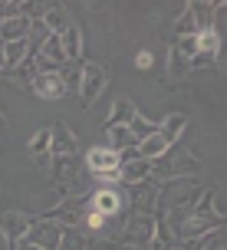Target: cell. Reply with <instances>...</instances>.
Returning a JSON list of instances; mask_svg holds the SVG:
<instances>
[{"instance_id":"obj_1","label":"cell","mask_w":227,"mask_h":250,"mask_svg":"<svg viewBox=\"0 0 227 250\" xmlns=\"http://www.w3.org/2000/svg\"><path fill=\"white\" fill-rule=\"evenodd\" d=\"M194 155H188V151H175L168 148L162 155V158H155L151 162V181L158 185H171V181H178V178H188L191 171H194Z\"/></svg>"},{"instance_id":"obj_2","label":"cell","mask_w":227,"mask_h":250,"mask_svg":"<svg viewBox=\"0 0 227 250\" xmlns=\"http://www.w3.org/2000/svg\"><path fill=\"white\" fill-rule=\"evenodd\" d=\"M109 89V69L102 62H83V76H79V102L83 109H89Z\"/></svg>"},{"instance_id":"obj_3","label":"cell","mask_w":227,"mask_h":250,"mask_svg":"<svg viewBox=\"0 0 227 250\" xmlns=\"http://www.w3.org/2000/svg\"><path fill=\"white\" fill-rule=\"evenodd\" d=\"M151 237H155V217L148 214H132L128 221H122V230H119V240L128 244V247H148Z\"/></svg>"},{"instance_id":"obj_4","label":"cell","mask_w":227,"mask_h":250,"mask_svg":"<svg viewBox=\"0 0 227 250\" xmlns=\"http://www.w3.org/2000/svg\"><path fill=\"white\" fill-rule=\"evenodd\" d=\"M86 168L99 178V181H105V185L119 181V155H115L112 148H105V145L86 151Z\"/></svg>"},{"instance_id":"obj_5","label":"cell","mask_w":227,"mask_h":250,"mask_svg":"<svg viewBox=\"0 0 227 250\" xmlns=\"http://www.w3.org/2000/svg\"><path fill=\"white\" fill-rule=\"evenodd\" d=\"M66 227L53 224V221H43V217H30V230H26V240L37 244L40 250H60V240H63Z\"/></svg>"},{"instance_id":"obj_6","label":"cell","mask_w":227,"mask_h":250,"mask_svg":"<svg viewBox=\"0 0 227 250\" xmlns=\"http://www.w3.org/2000/svg\"><path fill=\"white\" fill-rule=\"evenodd\" d=\"M83 217H86V201L83 198H63L56 208H50L43 214V221H53L60 227H79Z\"/></svg>"},{"instance_id":"obj_7","label":"cell","mask_w":227,"mask_h":250,"mask_svg":"<svg viewBox=\"0 0 227 250\" xmlns=\"http://www.w3.org/2000/svg\"><path fill=\"white\" fill-rule=\"evenodd\" d=\"M217 227H224V217H217V214H188V221L181 227L178 240L181 244H191V240H198L201 234H211Z\"/></svg>"},{"instance_id":"obj_8","label":"cell","mask_w":227,"mask_h":250,"mask_svg":"<svg viewBox=\"0 0 227 250\" xmlns=\"http://www.w3.org/2000/svg\"><path fill=\"white\" fill-rule=\"evenodd\" d=\"M89 208L92 211H99L102 217H119L122 208H125V198H122V191H115V188H99L92 201H89Z\"/></svg>"},{"instance_id":"obj_9","label":"cell","mask_w":227,"mask_h":250,"mask_svg":"<svg viewBox=\"0 0 227 250\" xmlns=\"http://www.w3.org/2000/svg\"><path fill=\"white\" fill-rule=\"evenodd\" d=\"M158 185L155 181H142V185L132 188V214H148V217H155V211H158Z\"/></svg>"},{"instance_id":"obj_10","label":"cell","mask_w":227,"mask_h":250,"mask_svg":"<svg viewBox=\"0 0 227 250\" xmlns=\"http://www.w3.org/2000/svg\"><path fill=\"white\" fill-rule=\"evenodd\" d=\"M60 155H76V135L66 122L50 125V158H60Z\"/></svg>"},{"instance_id":"obj_11","label":"cell","mask_w":227,"mask_h":250,"mask_svg":"<svg viewBox=\"0 0 227 250\" xmlns=\"http://www.w3.org/2000/svg\"><path fill=\"white\" fill-rule=\"evenodd\" d=\"M0 230H3V237H7V247L17 244V240L26 237V230H30V214L3 211V214H0Z\"/></svg>"},{"instance_id":"obj_12","label":"cell","mask_w":227,"mask_h":250,"mask_svg":"<svg viewBox=\"0 0 227 250\" xmlns=\"http://www.w3.org/2000/svg\"><path fill=\"white\" fill-rule=\"evenodd\" d=\"M30 92H37L40 99L56 102V99H63V96H66V86H63V79H60V73H37Z\"/></svg>"},{"instance_id":"obj_13","label":"cell","mask_w":227,"mask_h":250,"mask_svg":"<svg viewBox=\"0 0 227 250\" xmlns=\"http://www.w3.org/2000/svg\"><path fill=\"white\" fill-rule=\"evenodd\" d=\"M50 175H53V185L66 191V185H73L76 175H79V162H76V155H60V158H53V162H50Z\"/></svg>"},{"instance_id":"obj_14","label":"cell","mask_w":227,"mask_h":250,"mask_svg":"<svg viewBox=\"0 0 227 250\" xmlns=\"http://www.w3.org/2000/svg\"><path fill=\"white\" fill-rule=\"evenodd\" d=\"M151 178V162H145V158H132V162H122L119 165V181L128 188L142 185V181H148Z\"/></svg>"},{"instance_id":"obj_15","label":"cell","mask_w":227,"mask_h":250,"mask_svg":"<svg viewBox=\"0 0 227 250\" xmlns=\"http://www.w3.org/2000/svg\"><path fill=\"white\" fill-rule=\"evenodd\" d=\"M60 37V43H63V56L66 62H76V60H83V30L76 23H66L63 33H56Z\"/></svg>"},{"instance_id":"obj_16","label":"cell","mask_w":227,"mask_h":250,"mask_svg":"<svg viewBox=\"0 0 227 250\" xmlns=\"http://www.w3.org/2000/svg\"><path fill=\"white\" fill-rule=\"evenodd\" d=\"M185 128H188V115H185V112H168L162 122H158V135H162L168 145H175Z\"/></svg>"},{"instance_id":"obj_17","label":"cell","mask_w":227,"mask_h":250,"mask_svg":"<svg viewBox=\"0 0 227 250\" xmlns=\"http://www.w3.org/2000/svg\"><path fill=\"white\" fill-rule=\"evenodd\" d=\"M26 37H30V20L23 13L0 23V43H17V40H26Z\"/></svg>"},{"instance_id":"obj_18","label":"cell","mask_w":227,"mask_h":250,"mask_svg":"<svg viewBox=\"0 0 227 250\" xmlns=\"http://www.w3.org/2000/svg\"><path fill=\"white\" fill-rule=\"evenodd\" d=\"M105 138H109L105 148H112L115 155L135 145V138H132V132H128V125H105Z\"/></svg>"},{"instance_id":"obj_19","label":"cell","mask_w":227,"mask_h":250,"mask_svg":"<svg viewBox=\"0 0 227 250\" xmlns=\"http://www.w3.org/2000/svg\"><path fill=\"white\" fill-rule=\"evenodd\" d=\"M37 56H43V60L50 62V66H56V69H63L66 66V56H63V43H60V37L56 33H50V37L43 40V46H40Z\"/></svg>"},{"instance_id":"obj_20","label":"cell","mask_w":227,"mask_h":250,"mask_svg":"<svg viewBox=\"0 0 227 250\" xmlns=\"http://www.w3.org/2000/svg\"><path fill=\"white\" fill-rule=\"evenodd\" d=\"M168 148H171V145H168L162 135H148L145 142H139V145H135V155H139V158H145V162H155V158H162Z\"/></svg>"},{"instance_id":"obj_21","label":"cell","mask_w":227,"mask_h":250,"mask_svg":"<svg viewBox=\"0 0 227 250\" xmlns=\"http://www.w3.org/2000/svg\"><path fill=\"white\" fill-rule=\"evenodd\" d=\"M7 79H10L13 86H20V89H30V86H33V79H37V66H33V60L26 56L20 66L7 69Z\"/></svg>"},{"instance_id":"obj_22","label":"cell","mask_w":227,"mask_h":250,"mask_svg":"<svg viewBox=\"0 0 227 250\" xmlns=\"http://www.w3.org/2000/svg\"><path fill=\"white\" fill-rule=\"evenodd\" d=\"M135 102L132 99H125V96H119L115 99V105H112V119H109V125H128L132 119H135Z\"/></svg>"},{"instance_id":"obj_23","label":"cell","mask_w":227,"mask_h":250,"mask_svg":"<svg viewBox=\"0 0 227 250\" xmlns=\"http://www.w3.org/2000/svg\"><path fill=\"white\" fill-rule=\"evenodd\" d=\"M128 132H132L135 145H139V142H145L148 135H158V122H151V119H145V115L135 112V119L128 122Z\"/></svg>"},{"instance_id":"obj_24","label":"cell","mask_w":227,"mask_h":250,"mask_svg":"<svg viewBox=\"0 0 227 250\" xmlns=\"http://www.w3.org/2000/svg\"><path fill=\"white\" fill-rule=\"evenodd\" d=\"M66 23H69V17H66V7H63V3H53L50 10H46V17H43V26H46L50 33H63Z\"/></svg>"},{"instance_id":"obj_25","label":"cell","mask_w":227,"mask_h":250,"mask_svg":"<svg viewBox=\"0 0 227 250\" xmlns=\"http://www.w3.org/2000/svg\"><path fill=\"white\" fill-rule=\"evenodd\" d=\"M175 40H185V37H198V23H194V13H191V7H185V10L178 13L175 20Z\"/></svg>"},{"instance_id":"obj_26","label":"cell","mask_w":227,"mask_h":250,"mask_svg":"<svg viewBox=\"0 0 227 250\" xmlns=\"http://www.w3.org/2000/svg\"><path fill=\"white\" fill-rule=\"evenodd\" d=\"M191 13H194V23H198V33L204 30H214V3H188Z\"/></svg>"},{"instance_id":"obj_27","label":"cell","mask_w":227,"mask_h":250,"mask_svg":"<svg viewBox=\"0 0 227 250\" xmlns=\"http://www.w3.org/2000/svg\"><path fill=\"white\" fill-rule=\"evenodd\" d=\"M194 43H198V53L217 60V53H221V33H217V30H204V33H198Z\"/></svg>"},{"instance_id":"obj_28","label":"cell","mask_w":227,"mask_h":250,"mask_svg":"<svg viewBox=\"0 0 227 250\" xmlns=\"http://www.w3.org/2000/svg\"><path fill=\"white\" fill-rule=\"evenodd\" d=\"M188 250H224V227H217L211 234H201L198 240H191Z\"/></svg>"},{"instance_id":"obj_29","label":"cell","mask_w":227,"mask_h":250,"mask_svg":"<svg viewBox=\"0 0 227 250\" xmlns=\"http://www.w3.org/2000/svg\"><path fill=\"white\" fill-rule=\"evenodd\" d=\"M79 76H83V62H66L60 69V79H63L66 92H79Z\"/></svg>"},{"instance_id":"obj_30","label":"cell","mask_w":227,"mask_h":250,"mask_svg":"<svg viewBox=\"0 0 227 250\" xmlns=\"http://www.w3.org/2000/svg\"><path fill=\"white\" fill-rule=\"evenodd\" d=\"M26 148H30V155H50V128H40L37 135L26 142Z\"/></svg>"},{"instance_id":"obj_31","label":"cell","mask_w":227,"mask_h":250,"mask_svg":"<svg viewBox=\"0 0 227 250\" xmlns=\"http://www.w3.org/2000/svg\"><path fill=\"white\" fill-rule=\"evenodd\" d=\"M86 237L76 230V227H66L63 230V240H60V250H86Z\"/></svg>"},{"instance_id":"obj_32","label":"cell","mask_w":227,"mask_h":250,"mask_svg":"<svg viewBox=\"0 0 227 250\" xmlns=\"http://www.w3.org/2000/svg\"><path fill=\"white\" fill-rule=\"evenodd\" d=\"M168 76H171V79L188 76V60H185V56H181L175 46H171V53H168Z\"/></svg>"},{"instance_id":"obj_33","label":"cell","mask_w":227,"mask_h":250,"mask_svg":"<svg viewBox=\"0 0 227 250\" xmlns=\"http://www.w3.org/2000/svg\"><path fill=\"white\" fill-rule=\"evenodd\" d=\"M20 0H0V23L3 20H13V17H20Z\"/></svg>"},{"instance_id":"obj_34","label":"cell","mask_w":227,"mask_h":250,"mask_svg":"<svg viewBox=\"0 0 227 250\" xmlns=\"http://www.w3.org/2000/svg\"><path fill=\"white\" fill-rule=\"evenodd\" d=\"M171 46H175V50L181 53V56H185V60H188V62H191V56H194V53H198V43H194V37L175 40V43H171Z\"/></svg>"},{"instance_id":"obj_35","label":"cell","mask_w":227,"mask_h":250,"mask_svg":"<svg viewBox=\"0 0 227 250\" xmlns=\"http://www.w3.org/2000/svg\"><path fill=\"white\" fill-rule=\"evenodd\" d=\"M10 250H40V247H37V244H30L26 237H20L17 244H10Z\"/></svg>"},{"instance_id":"obj_36","label":"cell","mask_w":227,"mask_h":250,"mask_svg":"<svg viewBox=\"0 0 227 250\" xmlns=\"http://www.w3.org/2000/svg\"><path fill=\"white\" fill-rule=\"evenodd\" d=\"M214 214L224 217V194H221V191H214Z\"/></svg>"},{"instance_id":"obj_37","label":"cell","mask_w":227,"mask_h":250,"mask_svg":"<svg viewBox=\"0 0 227 250\" xmlns=\"http://www.w3.org/2000/svg\"><path fill=\"white\" fill-rule=\"evenodd\" d=\"M135 66H139V69H148V66H151V53L148 50L139 53V62H135Z\"/></svg>"},{"instance_id":"obj_38","label":"cell","mask_w":227,"mask_h":250,"mask_svg":"<svg viewBox=\"0 0 227 250\" xmlns=\"http://www.w3.org/2000/svg\"><path fill=\"white\" fill-rule=\"evenodd\" d=\"M0 69H7V62H3V43H0Z\"/></svg>"},{"instance_id":"obj_39","label":"cell","mask_w":227,"mask_h":250,"mask_svg":"<svg viewBox=\"0 0 227 250\" xmlns=\"http://www.w3.org/2000/svg\"><path fill=\"white\" fill-rule=\"evenodd\" d=\"M0 125H3V115H0Z\"/></svg>"}]
</instances>
